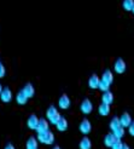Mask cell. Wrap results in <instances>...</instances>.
Returning <instances> with one entry per match:
<instances>
[{
  "label": "cell",
  "mask_w": 134,
  "mask_h": 149,
  "mask_svg": "<svg viewBox=\"0 0 134 149\" xmlns=\"http://www.w3.org/2000/svg\"><path fill=\"white\" fill-rule=\"evenodd\" d=\"M46 116H47V120L51 123V124H53L56 125L58 123V120L62 118L61 113L58 111V109L55 107V106H50L46 110Z\"/></svg>",
  "instance_id": "obj_1"
},
{
  "label": "cell",
  "mask_w": 134,
  "mask_h": 149,
  "mask_svg": "<svg viewBox=\"0 0 134 149\" xmlns=\"http://www.w3.org/2000/svg\"><path fill=\"white\" fill-rule=\"evenodd\" d=\"M38 141L44 144H53L55 142V135H53V132H51L50 130L47 131H45V132H41V133H38Z\"/></svg>",
  "instance_id": "obj_2"
},
{
  "label": "cell",
  "mask_w": 134,
  "mask_h": 149,
  "mask_svg": "<svg viewBox=\"0 0 134 149\" xmlns=\"http://www.w3.org/2000/svg\"><path fill=\"white\" fill-rule=\"evenodd\" d=\"M80 109H81V111H82V113H84L85 115H87V114H91V111L93 110V104H92L91 100L85 98V100L82 101V103H81Z\"/></svg>",
  "instance_id": "obj_3"
},
{
  "label": "cell",
  "mask_w": 134,
  "mask_h": 149,
  "mask_svg": "<svg viewBox=\"0 0 134 149\" xmlns=\"http://www.w3.org/2000/svg\"><path fill=\"white\" fill-rule=\"evenodd\" d=\"M70 104H71L70 98H69V96L66 95V93H63L61 97H59L58 106H59V108H61V109H68L70 107Z\"/></svg>",
  "instance_id": "obj_4"
},
{
  "label": "cell",
  "mask_w": 134,
  "mask_h": 149,
  "mask_svg": "<svg viewBox=\"0 0 134 149\" xmlns=\"http://www.w3.org/2000/svg\"><path fill=\"white\" fill-rule=\"evenodd\" d=\"M126 68H127V65H126V62L123 61L122 58H117L115 63H114V69L117 74H122L126 72Z\"/></svg>",
  "instance_id": "obj_5"
},
{
  "label": "cell",
  "mask_w": 134,
  "mask_h": 149,
  "mask_svg": "<svg viewBox=\"0 0 134 149\" xmlns=\"http://www.w3.org/2000/svg\"><path fill=\"white\" fill-rule=\"evenodd\" d=\"M0 100H1L4 103H10L12 100V91L9 87H4L1 93H0Z\"/></svg>",
  "instance_id": "obj_6"
},
{
  "label": "cell",
  "mask_w": 134,
  "mask_h": 149,
  "mask_svg": "<svg viewBox=\"0 0 134 149\" xmlns=\"http://www.w3.org/2000/svg\"><path fill=\"white\" fill-rule=\"evenodd\" d=\"M39 120L40 119H38V116H36L35 114H32L28 118V120H27V126L30 130H35L38 129V125H39Z\"/></svg>",
  "instance_id": "obj_7"
},
{
  "label": "cell",
  "mask_w": 134,
  "mask_h": 149,
  "mask_svg": "<svg viewBox=\"0 0 134 149\" xmlns=\"http://www.w3.org/2000/svg\"><path fill=\"white\" fill-rule=\"evenodd\" d=\"M91 130H92L91 121H89L88 119H84V120L81 121V124H80V131L86 136V135H88V133L91 132Z\"/></svg>",
  "instance_id": "obj_8"
},
{
  "label": "cell",
  "mask_w": 134,
  "mask_h": 149,
  "mask_svg": "<svg viewBox=\"0 0 134 149\" xmlns=\"http://www.w3.org/2000/svg\"><path fill=\"white\" fill-rule=\"evenodd\" d=\"M132 116L129 115V113L124 111V113L120 116V123H121V126L122 127H128V126L132 124Z\"/></svg>",
  "instance_id": "obj_9"
},
{
  "label": "cell",
  "mask_w": 134,
  "mask_h": 149,
  "mask_svg": "<svg viewBox=\"0 0 134 149\" xmlns=\"http://www.w3.org/2000/svg\"><path fill=\"white\" fill-rule=\"evenodd\" d=\"M26 149H39V141L36 137L32 136L27 139L26 143Z\"/></svg>",
  "instance_id": "obj_10"
},
{
  "label": "cell",
  "mask_w": 134,
  "mask_h": 149,
  "mask_svg": "<svg viewBox=\"0 0 134 149\" xmlns=\"http://www.w3.org/2000/svg\"><path fill=\"white\" fill-rule=\"evenodd\" d=\"M99 83H100V78L97 75V74H93V75L88 80V86L91 88H98L99 87Z\"/></svg>",
  "instance_id": "obj_11"
},
{
  "label": "cell",
  "mask_w": 134,
  "mask_h": 149,
  "mask_svg": "<svg viewBox=\"0 0 134 149\" xmlns=\"http://www.w3.org/2000/svg\"><path fill=\"white\" fill-rule=\"evenodd\" d=\"M48 127H50V125H48L46 119H40V120H39V125H38V129H36V132H38V133L45 132V131L50 130Z\"/></svg>",
  "instance_id": "obj_12"
},
{
  "label": "cell",
  "mask_w": 134,
  "mask_h": 149,
  "mask_svg": "<svg viewBox=\"0 0 134 149\" xmlns=\"http://www.w3.org/2000/svg\"><path fill=\"white\" fill-rule=\"evenodd\" d=\"M56 127H57V130L59 131V132H63V131H65L66 129H68V120H66L65 118H61L58 120V123L56 124Z\"/></svg>",
  "instance_id": "obj_13"
},
{
  "label": "cell",
  "mask_w": 134,
  "mask_h": 149,
  "mask_svg": "<svg viewBox=\"0 0 134 149\" xmlns=\"http://www.w3.org/2000/svg\"><path fill=\"white\" fill-rule=\"evenodd\" d=\"M23 90V92L26 93V96L28 98H32L33 96L35 95V88H34V86L30 84V83H28V84H26V86L22 88Z\"/></svg>",
  "instance_id": "obj_14"
},
{
  "label": "cell",
  "mask_w": 134,
  "mask_h": 149,
  "mask_svg": "<svg viewBox=\"0 0 134 149\" xmlns=\"http://www.w3.org/2000/svg\"><path fill=\"white\" fill-rule=\"evenodd\" d=\"M100 79L104 80V81H106V83H109L111 85V84H113V81H114V74H113V72H111L110 69H106V70H104V73H103V75H102Z\"/></svg>",
  "instance_id": "obj_15"
},
{
  "label": "cell",
  "mask_w": 134,
  "mask_h": 149,
  "mask_svg": "<svg viewBox=\"0 0 134 149\" xmlns=\"http://www.w3.org/2000/svg\"><path fill=\"white\" fill-rule=\"evenodd\" d=\"M117 138L115 137V135L113 132H110V133H108V135L104 137V144H105L106 147H113V144L115 143V141H116Z\"/></svg>",
  "instance_id": "obj_16"
},
{
  "label": "cell",
  "mask_w": 134,
  "mask_h": 149,
  "mask_svg": "<svg viewBox=\"0 0 134 149\" xmlns=\"http://www.w3.org/2000/svg\"><path fill=\"white\" fill-rule=\"evenodd\" d=\"M102 102L103 103H105V104H110L114 102V95L111 93L110 91H105L103 93V96H102Z\"/></svg>",
  "instance_id": "obj_17"
},
{
  "label": "cell",
  "mask_w": 134,
  "mask_h": 149,
  "mask_svg": "<svg viewBox=\"0 0 134 149\" xmlns=\"http://www.w3.org/2000/svg\"><path fill=\"white\" fill-rule=\"evenodd\" d=\"M28 100H29V98L26 96V93L23 92V90L18 91V93H17V96H16V101H17L18 104H21V106H24V104L28 102Z\"/></svg>",
  "instance_id": "obj_18"
},
{
  "label": "cell",
  "mask_w": 134,
  "mask_h": 149,
  "mask_svg": "<svg viewBox=\"0 0 134 149\" xmlns=\"http://www.w3.org/2000/svg\"><path fill=\"white\" fill-rule=\"evenodd\" d=\"M98 111H99V114L102 116H106V115L110 114V106H109V104H105V103L102 102V104H100L99 108H98Z\"/></svg>",
  "instance_id": "obj_19"
},
{
  "label": "cell",
  "mask_w": 134,
  "mask_h": 149,
  "mask_svg": "<svg viewBox=\"0 0 134 149\" xmlns=\"http://www.w3.org/2000/svg\"><path fill=\"white\" fill-rule=\"evenodd\" d=\"M92 148V142L87 136H85L80 141V149H91Z\"/></svg>",
  "instance_id": "obj_20"
},
{
  "label": "cell",
  "mask_w": 134,
  "mask_h": 149,
  "mask_svg": "<svg viewBox=\"0 0 134 149\" xmlns=\"http://www.w3.org/2000/svg\"><path fill=\"white\" fill-rule=\"evenodd\" d=\"M120 126H121L120 118H118V116H114L113 119H111V121H110V129H111V131H114L115 129L120 127Z\"/></svg>",
  "instance_id": "obj_21"
},
{
  "label": "cell",
  "mask_w": 134,
  "mask_h": 149,
  "mask_svg": "<svg viewBox=\"0 0 134 149\" xmlns=\"http://www.w3.org/2000/svg\"><path fill=\"white\" fill-rule=\"evenodd\" d=\"M113 133L115 135V137L116 138H122L123 136H124V127H122V126H120V127H117V129H115L114 131H113Z\"/></svg>",
  "instance_id": "obj_22"
},
{
  "label": "cell",
  "mask_w": 134,
  "mask_h": 149,
  "mask_svg": "<svg viewBox=\"0 0 134 149\" xmlns=\"http://www.w3.org/2000/svg\"><path fill=\"white\" fill-rule=\"evenodd\" d=\"M133 5H134V0H123V4H122L123 9L126 11H132Z\"/></svg>",
  "instance_id": "obj_23"
},
{
  "label": "cell",
  "mask_w": 134,
  "mask_h": 149,
  "mask_svg": "<svg viewBox=\"0 0 134 149\" xmlns=\"http://www.w3.org/2000/svg\"><path fill=\"white\" fill-rule=\"evenodd\" d=\"M110 84L109 83H106V81H104V80H102L100 79V83H99V90H102L103 92H105V91H109V88H110Z\"/></svg>",
  "instance_id": "obj_24"
},
{
  "label": "cell",
  "mask_w": 134,
  "mask_h": 149,
  "mask_svg": "<svg viewBox=\"0 0 134 149\" xmlns=\"http://www.w3.org/2000/svg\"><path fill=\"white\" fill-rule=\"evenodd\" d=\"M122 146H123L122 141H121L120 138H117V139L115 141V143L113 144V147H111V149H121V148H122Z\"/></svg>",
  "instance_id": "obj_25"
},
{
  "label": "cell",
  "mask_w": 134,
  "mask_h": 149,
  "mask_svg": "<svg viewBox=\"0 0 134 149\" xmlns=\"http://www.w3.org/2000/svg\"><path fill=\"white\" fill-rule=\"evenodd\" d=\"M5 73H6V69H5V67L0 63V79L4 78L5 77Z\"/></svg>",
  "instance_id": "obj_26"
},
{
  "label": "cell",
  "mask_w": 134,
  "mask_h": 149,
  "mask_svg": "<svg viewBox=\"0 0 134 149\" xmlns=\"http://www.w3.org/2000/svg\"><path fill=\"white\" fill-rule=\"evenodd\" d=\"M128 132H129V135L134 137V121H132V124L128 126Z\"/></svg>",
  "instance_id": "obj_27"
},
{
  "label": "cell",
  "mask_w": 134,
  "mask_h": 149,
  "mask_svg": "<svg viewBox=\"0 0 134 149\" xmlns=\"http://www.w3.org/2000/svg\"><path fill=\"white\" fill-rule=\"evenodd\" d=\"M4 149H15V146L12 143H9V144H6Z\"/></svg>",
  "instance_id": "obj_28"
},
{
  "label": "cell",
  "mask_w": 134,
  "mask_h": 149,
  "mask_svg": "<svg viewBox=\"0 0 134 149\" xmlns=\"http://www.w3.org/2000/svg\"><path fill=\"white\" fill-rule=\"evenodd\" d=\"M121 149H131V148H129V146H128V144L123 143V146H122V148H121Z\"/></svg>",
  "instance_id": "obj_29"
},
{
  "label": "cell",
  "mask_w": 134,
  "mask_h": 149,
  "mask_svg": "<svg viewBox=\"0 0 134 149\" xmlns=\"http://www.w3.org/2000/svg\"><path fill=\"white\" fill-rule=\"evenodd\" d=\"M3 88H4V87L1 86V84H0V93H1V91H3Z\"/></svg>",
  "instance_id": "obj_30"
},
{
  "label": "cell",
  "mask_w": 134,
  "mask_h": 149,
  "mask_svg": "<svg viewBox=\"0 0 134 149\" xmlns=\"http://www.w3.org/2000/svg\"><path fill=\"white\" fill-rule=\"evenodd\" d=\"M53 149H61V147H58V146H56V147H55Z\"/></svg>",
  "instance_id": "obj_31"
},
{
  "label": "cell",
  "mask_w": 134,
  "mask_h": 149,
  "mask_svg": "<svg viewBox=\"0 0 134 149\" xmlns=\"http://www.w3.org/2000/svg\"><path fill=\"white\" fill-rule=\"evenodd\" d=\"M132 12L134 13V5H133V9H132Z\"/></svg>",
  "instance_id": "obj_32"
}]
</instances>
